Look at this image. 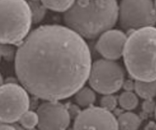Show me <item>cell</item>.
I'll return each instance as SVG.
<instances>
[{
    "instance_id": "7402d4cb",
    "label": "cell",
    "mask_w": 156,
    "mask_h": 130,
    "mask_svg": "<svg viewBox=\"0 0 156 130\" xmlns=\"http://www.w3.org/2000/svg\"><path fill=\"white\" fill-rule=\"evenodd\" d=\"M134 83L135 82H133L132 80H124V82L122 83V87L121 88H124V90L125 91H130V92H133V90H134Z\"/></svg>"
},
{
    "instance_id": "9c48e42d",
    "label": "cell",
    "mask_w": 156,
    "mask_h": 130,
    "mask_svg": "<svg viewBox=\"0 0 156 130\" xmlns=\"http://www.w3.org/2000/svg\"><path fill=\"white\" fill-rule=\"evenodd\" d=\"M40 130H66L70 122L69 110L58 101L47 100L37 108Z\"/></svg>"
},
{
    "instance_id": "2e32d148",
    "label": "cell",
    "mask_w": 156,
    "mask_h": 130,
    "mask_svg": "<svg viewBox=\"0 0 156 130\" xmlns=\"http://www.w3.org/2000/svg\"><path fill=\"white\" fill-rule=\"evenodd\" d=\"M45 8L56 12H66L72 6L75 0H41Z\"/></svg>"
},
{
    "instance_id": "d6986e66",
    "label": "cell",
    "mask_w": 156,
    "mask_h": 130,
    "mask_svg": "<svg viewBox=\"0 0 156 130\" xmlns=\"http://www.w3.org/2000/svg\"><path fill=\"white\" fill-rule=\"evenodd\" d=\"M16 51L10 44H0V56L6 60H12L16 57Z\"/></svg>"
},
{
    "instance_id": "ba28073f",
    "label": "cell",
    "mask_w": 156,
    "mask_h": 130,
    "mask_svg": "<svg viewBox=\"0 0 156 130\" xmlns=\"http://www.w3.org/2000/svg\"><path fill=\"white\" fill-rule=\"evenodd\" d=\"M74 130H118L115 117L101 107H90L79 112L75 119Z\"/></svg>"
},
{
    "instance_id": "3957f363",
    "label": "cell",
    "mask_w": 156,
    "mask_h": 130,
    "mask_svg": "<svg viewBox=\"0 0 156 130\" xmlns=\"http://www.w3.org/2000/svg\"><path fill=\"white\" fill-rule=\"evenodd\" d=\"M155 28L135 30L126 38L123 57L129 75L136 81H155Z\"/></svg>"
},
{
    "instance_id": "cb8c5ba5",
    "label": "cell",
    "mask_w": 156,
    "mask_h": 130,
    "mask_svg": "<svg viewBox=\"0 0 156 130\" xmlns=\"http://www.w3.org/2000/svg\"><path fill=\"white\" fill-rule=\"evenodd\" d=\"M1 58H2V57H1V56H0V61H1Z\"/></svg>"
},
{
    "instance_id": "44dd1931",
    "label": "cell",
    "mask_w": 156,
    "mask_h": 130,
    "mask_svg": "<svg viewBox=\"0 0 156 130\" xmlns=\"http://www.w3.org/2000/svg\"><path fill=\"white\" fill-rule=\"evenodd\" d=\"M0 130H24L21 127L14 123L0 122Z\"/></svg>"
},
{
    "instance_id": "7c38bea8",
    "label": "cell",
    "mask_w": 156,
    "mask_h": 130,
    "mask_svg": "<svg viewBox=\"0 0 156 130\" xmlns=\"http://www.w3.org/2000/svg\"><path fill=\"white\" fill-rule=\"evenodd\" d=\"M75 100L80 107L87 108L96 101V95L91 88L82 87L75 94Z\"/></svg>"
},
{
    "instance_id": "30bf717a",
    "label": "cell",
    "mask_w": 156,
    "mask_h": 130,
    "mask_svg": "<svg viewBox=\"0 0 156 130\" xmlns=\"http://www.w3.org/2000/svg\"><path fill=\"white\" fill-rule=\"evenodd\" d=\"M126 38L125 33L120 30H108L100 35L96 49L105 59L116 60L122 56Z\"/></svg>"
},
{
    "instance_id": "9a60e30c",
    "label": "cell",
    "mask_w": 156,
    "mask_h": 130,
    "mask_svg": "<svg viewBox=\"0 0 156 130\" xmlns=\"http://www.w3.org/2000/svg\"><path fill=\"white\" fill-rule=\"evenodd\" d=\"M118 103L121 108L130 111L134 110L138 106V98L137 95L130 91H124L121 93L118 99Z\"/></svg>"
},
{
    "instance_id": "8fae6325",
    "label": "cell",
    "mask_w": 156,
    "mask_h": 130,
    "mask_svg": "<svg viewBox=\"0 0 156 130\" xmlns=\"http://www.w3.org/2000/svg\"><path fill=\"white\" fill-rule=\"evenodd\" d=\"M116 120L118 130H138L141 125L139 116L131 111L122 113Z\"/></svg>"
},
{
    "instance_id": "7a4b0ae2",
    "label": "cell",
    "mask_w": 156,
    "mask_h": 130,
    "mask_svg": "<svg viewBox=\"0 0 156 130\" xmlns=\"http://www.w3.org/2000/svg\"><path fill=\"white\" fill-rule=\"evenodd\" d=\"M117 20V0H75L64 14L67 27L86 39L97 38Z\"/></svg>"
},
{
    "instance_id": "8992f818",
    "label": "cell",
    "mask_w": 156,
    "mask_h": 130,
    "mask_svg": "<svg viewBox=\"0 0 156 130\" xmlns=\"http://www.w3.org/2000/svg\"><path fill=\"white\" fill-rule=\"evenodd\" d=\"M118 20L126 31L152 27L155 24L153 0H121L118 6Z\"/></svg>"
},
{
    "instance_id": "ffe728a7",
    "label": "cell",
    "mask_w": 156,
    "mask_h": 130,
    "mask_svg": "<svg viewBox=\"0 0 156 130\" xmlns=\"http://www.w3.org/2000/svg\"><path fill=\"white\" fill-rule=\"evenodd\" d=\"M155 109V103L153 100V99H145V101L143 103V110L146 113H152Z\"/></svg>"
},
{
    "instance_id": "5b68a950",
    "label": "cell",
    "mask_w": 156,
    "mask_h": 130,
    "mask_svg": "<svg viewBox=\"0 0 156 130\" xmlns=\"http://www.w3.org/2000/svg\"><path fill=\"white\" fill-rule=\"evenodd\" d=\"M125 71L115 60L99 59L91 66L88 82L92 89L102 95H113L120 90Z\"/></svg>"
},
{
    "instance_id": "ac0fdd59",
    "label": "cell",
    "mask_w": 156,
    "mask_h": 130,
    "mask_svg": "<svg viewBox=\"0 0 156 130\" xmlns=\"http://www.w3.org/2000/svg\"><path fill=\"white\" fill-rule=\"evenodd\" d=\"M117 104H118V99L113 95H105L100 99L101 108L109 111L115 110L116 108Z\"/></svg>"
},
{
    "instance_id": "e0dca14e",
    "label": "cell",
    "mask_w": 156,
    "mask_h": 130,
    "mask_svg": "<svg viewBox=\"0 0 156 130\" xmlns=\"http://www.w3.org/2000/svg\"><path fill=\"white\" fill-rule=\"evenodd\" d=\"M18 121H19L20 124L23 128H27V129H31V128H35L36 126H37L38 117H37V112L28 110L20 116Z\"/></svg>"
},
{
    "instance_id": "5bb4252c",
    "label": "cell",
    "mask_w": 156,
    "mask_h": 130,
    "mask_svg": "<svg viewBox=\"0 0 156 130\" xmlns=\"http://www.w3.org/2000/svg\"><path fill=\"white\" fill-rule=\"evenodd\" d=\"M27 2L31 11V21L34 24L41 22L46 15L47 9L45 8L41 0H27Z\"/></svg>"
},
{
    "instance_id": "52a82bcc",
    "label": "cell",
    "mask_w": 156,
    "mask_h": 130,
    "mask_svg": "<svg viewBox=\"0 0 156 130\" xmlns=\"http://www.w3.org/2000/svg\"><path fill=\"white\" fill-rule=\"evenodd\" d=\"M29 107V95L21 85L7 83L0 86V122H17Z\"/></svg>"
},
{
    "instance_id": "4fadbf2b",
    "label": "cell",
    "mask_w": 156,
    "mask_h": 130,
    "mask_svg": "<svg viewBox=\"0 0 156 130\" xmlns=\"http://www.w3.org/2000/svg\"><path fill=\"white\" fill-rule=\"evenodd\" d=\"M134 90L136 95L144 99H154L155 96V81L144 82V81H135Z\"/></svg>"
},
{
    "instance_id": "277c9868",
    "label": "cell",
    "mask_w": 156,
    "mask_h": 130,
    "mask_svg": "<svg viewBox=\"0 0 156 130\" xmlns=\"http://www.w3.org/2000/svg\"><path fill=\"white\" fill-rule=\"evenodd\" d=\"M31 16L26 0H0V44H18L29 34Z\"/></svg>"
},
{
    "instance_id": "6da1fadb",
    "label": "cell",
    "mask_w": 156,
    "mask_h": 130,
    "mask_svg": "<svg viewBox=\"0 0 156 130\" xmlns=\"http://www.w3.org/2000/svg\"><path fill=\"white\" fill-rule=\"evenodd\" d=\"M92 59L84 38L67 27L43 25L16 50V73L27 93L58 101L74 95L88 79Z\"/></svg>"
},
{
    "instance_id": "603a6c76",
    "label": "cell",
    "mask_w": 156,
    "mask_h": 130,
    "mask_svg": "<svg viewBox=\"0 0 156 130\" xmlns=\"http://www.w3.org/2000/svg\"><path fill=\"white\" fill-rule=\"evenodd\" d=\"M3 82H4V80H3V77H2L1 73H0V86L3 84Z\"/></svg>"
}]
</instances>
